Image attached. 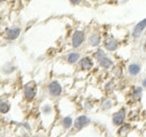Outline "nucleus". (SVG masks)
<instances>
[{"label": "nucleus", "instance_id": "20", "mask_svg": "<svg viewBox=\"0 0 146 137\" xmlns=\"http://www.w3.org/2000/svg\"><path fill=\"white\" fill-rule=\"evenodd\" d=\"M10 109V104L7 101H1L0 102V112L1 114H7Z\"/></svg>", "mask_w": 146, "mask_h": 137}, {"label": "nucleus", "instance_id": "8", "mask_svg": "<svg viewBox=\"0 0 146 137\" xmlns=\"http://www.w3.org/2000/svg\"><path fill=\"white\" fill-rule=\"evenodd\" d=\"M144 88L142 86H133L130 89V98L134 101H141L143 98Z\"/></svg>", "mask_w": 146, "mask_h": 137}, {"label": "nucleus", "instance_id": "13", "mask_svg": "<svg viewBox=\"0 0 146 137\" xmlns=\"http://www.w3.org/2000/svg\"><path fill=\"white\" fill-rule=\"evenodd\" d=\"M88 43L92 47H99L101 44V36L97 33H92L88 38Z\"/></svg>", "mask_w": 146, "mask_h": 137}, {"label": "nucleus", "instance_id": "1", "mask_svg": "<svg viewBox=\"0 0 146 137\" xmlns=\"http://www.w3.org/2000/svg\"><path fill=\"white\" fill-rule=\"evenodd\" d=\"M104 47H105L106 51L111 52V53L112 52H116L119 49V42L112 35H108L104 39Z\"/></svg>", "mask_w": 146, "mask_h": 137}, {"label": "nucleus", "instance_id": "23", "mask_svg": "<svg viewBox=\"0 0 146 137\" xmlns=\"http://www.w3.org/2000/svg\"><path fill=\"white\" fill-rule=\"evenodd\" d=\"M69 1H70L72 5H74V6H78V5H81L84 0H69Z\"/></svg>", "mask_w": 146, "mask_h": 137}, {"label": "nucleus", "instance_id": "2", "mask_svg": "<svg viewBox=\"0 0 146 137\" xmlns=\"http://www.w3.org/2000/svg\"><path fill=\"white\" fill-rule=\"evenodd\" d=\"M146 29V17L143 18L142 20H139L134 27H133V31H131V37L134 39H139L143 35Z\"/></svg>", "mask_w": 146, "mask_h": 137}, {"label": "nucleus", "instance_id": "18", "mask_svg": "<svg viewBox=\"0 0 146 137\" xmlns=\"http://www.w3.org/2000/svg\"><path fill=\"white\" fill-rule=\"evenodd\" d=\"M106 55H107V54H106V52L104 51L102 49H98L97 51L93 53V59L98 62L100 59H102V57H104V56H106Z\"/></svg>", "mask_w": 146, "mask_h": 137}, {"label": "nucleus", "instance_id": "3", "mask_svg": "<svg viewBox=\"0 0 146 137\" xmlns=\"http://www.w3.org/2000/svg\"><path fill=\"white\" fill-rule=\"evenodd\" d=\"M126 117H127V111H126V108L125 107H123V108H120L119 110H117L116 112H113L112 114V124L115 125V126H121L124 122H125V120H126Z\"/></svg>", "mask_w": 146, "mask_h": 137}, {"label": "nucleus", "instance_id": "10", "mask_svg": "<svg viewBox=\"0 0 146 137\" xmlns=\"http://www.w3.org/2000/svg\"><path fill=\"white\" fill-rule=\"evenodd\" d=\"M93 64H94L93 60L90 56H84V57L80 59V61H79V65L82 71H90L93 68Z\"/></svg>", "mask_w": 146, "mask_h": 137}, {"label": "nucleus", "instance_id": "5", "mask_svg": "<svg viewBox=\"0 0 146 137\" xmlns=\"http://www.w3.org/2000/svg\"><path fill=\"white\" fill-rule=\"evenodd\" d=\"M84 32L83 31H75L72 35V39H71V44L74 49L80 47L83 42H84Z\"/></svg>", "mask_w": 146, "mask_h": 137}, {"label": "nucleus", "instance_id": "28", "mask_svg": "<svg viewBox=\"0 0 146 137\" xmlns=\"http://www.w3.org/2000/svg\"><path fill=\"white\" fill-rule=\"evenodd\" d=\"M23 137H27V136H23Z\"/></svg>", "mask_w": 146, "mask_h": 137}, {"label": "nucleus", "instance_id": "22", "mask_svg": "<svg viewBox=\"0 0 146 137\" xmlns=\"http://www.w3.org/2000/svg\"><path fill=\"white\" fill-rule=\"evenodd\" d=\"M42 111H43L44 114H50V112L52 111V107L48 106V104H46V106H44V107L42 108Z\"/></svg>", "mask_w": 146, "mask_h": 137}, {"label": "nucleus", "instance_id": "9", "mask_svg": "<svg viewBox=\"0 0 146 137\" xmlns=\"http://www.w3.org/2000/svg\"><path fill=\"white\" fill-rule=\"evenodd\" d=\"M89 124H90V118L88 116H86V115H81V116L76 117V119L74 120L73 126L75 127V129L80 130V129L84 128L86 126H88Z\"/></svg>", "mask_w": 146, "mask_h": 137}, {"label": "nucleus", "instance_id": "27", "mask_svg": "<svg viewBox=\"0 0 146 137\" xmlns=\"http://www.w3.org/2000/svg\"><path fill=\"white\" fill-rule=\"evenodd\" d=\"M0 1H6V0H0Z\"/></svg>", "mask_w": 146, "mask_h": 137}, {"label": "nucleus", "instance_id": "6", "mask_svg": "<svg viewBox=\"0 0 146 137\" xmlns=\"http://www.w3.org/2000/svg\"><path fill=\"white\" fill-rule=\"evenodd\" d=\"M62 91H63V89H62V86H61V83L58 81L54 80V81L50 82V84H48V93H50V96L60 97L62 94Z\"/></svg>", "mask_w": 146, "mask_h": 137}, {"label": "nucleus", "instance_id": "7", "mask_svg": "<svg viewBox=\"0 0 146 137\" xmlns=\"http://www.w3.org/2000/svg\"><path fill=\"white\" fill-rule=\"evenodd\" d=\"M24 97L28 101L34 100V98L36 97V88L33 83H28L24 86Z\"/></svg>", "mask_w": 146, "mask_h": 137}, {"label": "nucleus", "instance_id": "26", "mask_svg": "<svg viewBox=\"0 0 146 137\" xmlns=\"http://www.w3.org/2000/svg\"><path fill=\"white\" fill-rule=\"evenodd\" d=\"M144 36H145V38H146V29H145V32H144Z\"/></svg>", "mask_w": 146, "mask_h": 137}, {"label": "nucleus", "instance_id": "11", "mask_svg": "<svg viewBox=\"0 0 146 137\" xmlns=\"http://www.w3.org/2000/svg\"><path fill=\"white\" fill-rule=\"evenodd\" d=\"M98 63H99V67L101 68H104V70H110V68L115 65L113 60H112L111 57H109L108 55H106V56H104L102 59H100V60L98 61Z\"/></svg>", "mask_w": 146, "mask_h": 137}, {"label": "nucleus", "instance_id": "4", "mask_svg": "<svg viewBox=\"0 0 146 137\" xmlns=\"http://www.w3.org/2000/svg\"><path fill=\"white\" fill-rule=\"evenodd\" d=\"M142 72V64L139 62H130L127 67V73L130 78H136Z\"/></svg>", "mask_w": 146, "mask_h": 137}, {"label": "nucleus", "instance_id": "24", "mask_svg": "<svg viewBox=\"0 0 146 137\" xmlns=\"http://www.w3.org/2000/svg\"><path fill=\"white\" fill-rule=\"evenodd\" d=\"M141 86H143L144 89H146V75L142 79V80H141Z\"/></svg>", "mask_w": 146, "mask_h": 137}, {"label": "nucleus", "instance_id": "12", "mask_svg": "<svg viewBox=\"0 0 146 137\" xmlns=\"http://www.w3.org/2000/svg\"><path fill=\"white\" fill-rule=\"evenodd\" d=\"M19 35H20V28L19 27H11V28H8L6 31V38L10 39V41H14V39L18 38Z\"/></svg>", "mask_w": 146, "mask_h": 137}, {"label": "nucleus", "instance_id": "21", "mask_svg": "<svg viewBox=\"0 0 146 137\" xmlns=\"http://www.w3.org/2000/svg\"><path fill=\"white\" fill-rule=\"evenodd\" d=\"M115 88H116V83H115V81H112V80H110L108 81L106 84H105V91H107V92H111V91H113L115 90Z\"/></svg>", "mask_w": 146, "mask_h": 137}, {"label": "nucleus", "instance_id": "17", "mask_svg": "<svg viewBox=\"0 0 146 137\" xmlns=\"http://www.w3.org/2000/svg\"><path fill=\"white\" fill-rule=\"evenodd\" d=\"M73 119L72 117H70V116H66V117H64L63 119H62V126L65 128V129H69V128H71L73 126Z\"/></svg>", "mask_w": 146, "mask_h": 137}, {"label": "nucleus", "instance_id": "19", "mask_svg": "<svg viewBox=\"0 0 146 137\" xmlns=\"http://www.w3.org/2000/svg\"><path fill=\"white\" fill-rule=\"evenodd\" d=\"M130 130V125L129 124H123L121 126H119V130H118V134L119 135H125V134H127L128 132Z\"/></svg>", "mask_w": 146, "mask_h": 137}, {"label": "nucleus", "instance_id": "16", "mask_svg": "<svg viewBox=\"0 0 146 137\" xmlns=\"http://www.w3.org/2000/svg\"><path fill=\"white\" fill-rule=\"evenodd\" d=\"M111 75L115 79H120L123 76V68L118 67V65H113L111 68Z\"/></svg>", "mask_w": 146, "mask_h": 137}, {"label": "nucleus", "instance_id": "25", "mask_svg": "<svg viewBox=\"0 0 146 137\" xmlns=\"http://www.w3.org/2000/svg\"><path fill=\"white\" fill-rule=\"evenodd\" d=\"M142 49H143V51H144V53L146 54V39L143 42V45H142Z\"/></svg>", "mask_w": 146, "mask_h": 137}, {"label": "nucleus", "instance_id": "14", "mask_svg": "<svg viewBox=\"0 0 146 137\" xmlns=\"http://www.w3.org/2000/svg\"><path fill=\"white\" fill-rule=\"evenodd\" d=\"M80 59H81V55H80L79 52H72V53H70V54L68 55L66 61H68L70 64H75V63H78V62L80 61Z\"/></svg>", "mask_w": 146, "mask_h": 137}, {"label": "nucleus", "instance_id": "15", "mask_svg": "<svg viewBox=\"0 0 146 137\" xmlns=\"http://www.w3.org/2000/svg\"><path fill=\"white\" fill-rule=\"evenodd\" d=\"M112 106H113V101L110 98H104L100 103V107L102 110H109L112 108Z\"/></svg>", "mask_w": 146, "mask_h": 137}]
</instances>
